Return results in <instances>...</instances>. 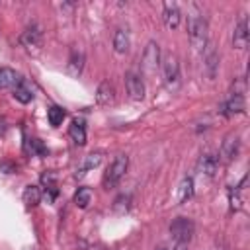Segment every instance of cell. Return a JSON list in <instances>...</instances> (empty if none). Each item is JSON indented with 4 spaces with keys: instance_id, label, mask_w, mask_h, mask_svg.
<instances>
[{
    "instance_id": "obj_1",
    "label": "cell",
    "mask_w": 250,
    "mask_h": 250,
    "mask_svg": "<svg viewBox=\"0 0 250 250\" xmlns=\"http://www.w3.org/2000/svg\"><path fill=\"white\" fill-rule=\"evenodd\" d=\"M188 35H189L193 49L203 51L207 47V21L201 16H189L188 18Z\"/></svg>"
},
{
    "instance_id": "obj_22",
    "label": "cell",
    "mask_w": 250,
    "mask_h": 250,
    "mask_svg": "<svg viewBox=\"0 0 250 250\" xmlns=\"http://www.w3.org/2000/svg\"><path fill=\"white\" fill-rule=\"evenodd\" d=\"M41 201V189L37 186H27L23 189V203L27 207H35Z\"/></svg>"
},
{
    "instance_id": "obj_25",
    "label": "cell",
    "mask_w": 250,
    "mask_h": 250,
    "mask_svg": "<svg viewBox=\"0 0 250 250\" xmlns=\"http://www.w3.org/2000/svg\"><path fill=\"white\" fill-rule=\"evenodd\" d=\"M25 148H27V152H31V154H37V156H43V154H47V148L43 146V143H41L39 139H27V145H25Z\"/></svg>"
},
{
    "instance_id": "obj_8",
    "label": "cell",
    "mask_w": 250,
    "mask_h": 250,
    "mask_svg": "<svg viewBox=\"0 0 250 250\" xmlns=\"http://www.w3.org/2000/svg\"><path fill=\"white\" fill-rule=\"evenodd\" d=\"M246 45H248V23H246V18H240L232 31V47L244 49Z\"/></svg>"
},
{
    "instance_id": "obj_12",
    "label": "cell",
    "mask_w": 250,
    "mask_h": 250,
    "mask_svg": "<svg viewBox=\"0 0 250 250\" xmlns=\"http://www.w3.org/2000/svg\"><path fill=\"white\" fill-rule=\"evenodd\" d=\"M21 45L25 47V49H39L41 47V31L37 29V27H29V29H25L23 33H21Z\"/></svg>"
},
{
    "instance_id": "obj_15",
    "label": "cell",
    "mask_w": 250,
    "mask_h": 250,
    "mask_svg": "<svg viewBox=\"0 0 250 250\" xmlns=\"http://www.w3.org/2000/svg\"><path fill=\"white\" fill-rule=\"evenodd\" d=\"M20 74L14 70V68H8V66H0V90H8V88H14L18 82H20Z\"/></svg>"
},
{
    "instance_id": "obj_18",
    "label": "cell",
    "mask_w": 250,
    "mask_h": 250,
    "mask_svg": "<svg viewBox=\"0 0 250 250\" xmlns=\"http://www.w3.org/2000/svg\"><path fill=\"white\" fill-rule=\"evenodd\" d=\"M217 166H219V160H217L215 154H203V156L199 158V172L205 174V176H209V178L215 176Z\"/></svg>"
},
{
    "instance_id": "obj_31",
    "label": "cell",
    "mask_w": 250,
    "mask_h": 250,
    "mask_svg": "<svg viewBox=\"0 0 250 250\" xmlns=\"http://www.w3.org/2000/svg\"><path fill=\"white\" fill-rule=\"evenodd\" d=\"M160 250H168V248H160Z\"/></svg>"
},
{
    "instance_id": "obj_7",
    "label": "cell",
    "mask_w": 250,
    "mask_h": 250,
    "mask_svg": "<svg viewBox=\"0 0 250 250\" xmlns=\"http://www.w3.org/2000/svg\"><path fill=\"white\" fill-rule=\"evenodd\" d=\"M219 111L225 115V117H230V115H236V113H242L244 111V98L242 96H236L232 94L225 104H221Z\"/></svg>"
},
{
    "instance_id": "obj_5",
    "label": "cell",
    "mask_w": 250,
    "mask_h": 250,
    "mask_svg": "<svg viewBox=\"0 0 250 250\" xmlns=\"http://www.w3.org/2000/svg\"><path fill=\"white\" fill-rule=\"evenodd\" d=\"M125 86H127V94H129L131 100L141 102V100L145 98V82H143V78H141L139 74L129 72V74L125 76Z\"/></svg>"
},
{
    "instance_id": "obj_13",
    "label": "cell",
    "mask_w": 250,
    "mask_h": 250,
    "mask_svg": "<svg viewBox=\"0 0 250 250\" xmlns=\"http://www.w3.org/2000/svg\"><path fill=\"white\" fill-rule=\"evenodd\" d=\"M68 135L74 141V145H78V146L86 145V127H84V121L82 119H72L70 127H68Z\"/></svg>"
},
{
    "instance_id": "obj_28",
    "label": "cell",
    "mask_w": 250,
    "mask_h": 250,
    "mask_svg": "<svg viewBox=\"0 0 250 250\" xmlns=\"http://www.w3.org/2000/svg\"><path fill=\"white\" fill-rule=\"evenodd\" d=\"M129 201H131L129 195L117 197V201H115V211H127V209H129Z\"/></svg>"
},
{
    "instance_id": "obj_21",
    "label": "cell",
    "mask_w": 250,
    "mask_h": 250,
    "mask_svg": "<svg viewBox=\"0 0 250 250\" xmlns=\"http://www.w3.org/2000/svg\"><path fill=\"white\" fill-rule=\"evenodd\" d=\"M191 195H193V180L191 178H184L180 188H178V203H186Z\"/></svg>"
},
{
    "instance_id": "obj_20",
    "label": "cell",
    "mask_w": 250,
    "mask_h": 250,
    "mask_svg": "<svg viewBox=\"0 0 250 250\" xmlns=\"http://www.w3.org/2000/svg\"><path fill=\"white\" fill-rule=\"evenodd\" d=\"M82 66H84V55L80 51H72V55L68 59V72L72 76H78L82 72Z\"/></svg>"
},
{
    "instance_id": "obj_3",
    "label": "cell",
    "mask_w": 250,
    "mask_h": 250,
    "mask_svg": "<svg viewBox=\"0 0 250 250\" xmlns=\"http://www.w3.org/2000/svg\"><path fill=\"white\" fill-rule=\"evenodd\" d=\"M162 72H164V84L168 90L176 92L180 88V62H178V57L176 55H168L164 59V64H162Z\"/></svg>"
},
{
    "instance_id": "obj_16",
    "label": "cell",
    "mask_w": 250,
    "mask_h": 250,
    "mask_svg": "<svg viewBox=\"0 0 250 250\" xmlns=\"http://www.w3.org/2000/svg\"><path fill=\"white\" fill-rule=\"evenodd\" d=\"M12 92H14V98H16L20 104H29V102L33 100V90H31V86H29L25 80H20V82L12 88Z\"/></svg>"
},
{
    "instance_id": "obj_14",
    "label": "cell",
    "mask_w": 250,
    "mask_h": 250,
    "mask_svg": "<svg viewBox=\"0 0 250 250\" xmlns=\"http://www.w3.org/2000/svg\"><path fill=\"white\" fill-rule=\"evenodd\" d=\"M113 98H115L113 86H111L107 80H104V82L98 86V90H96V102H98L100 105H109V104L113 102Z\"/></svg>"
},
{
    "instance_id": "obj_19",
    "label": "cell",
    "mask_w": 250,
    "mask_h": 250,
    "mask_svg": "<svg viewBox=\"0 0 250 250\" xmlns=\"http://www.w3.org/2000/svg\"><path fill=\"white\" fill-rule=\"evenodd\" d=\"M100 162H102V154L100 152H94V154H88L86 158H84V162H82V166L76 170V178H84L92 168H96V166H100Z\"/></svg>"
},
{
    "instance_id": "obj_17",
    "label": "cell",
    "mask_w": 250,
    "mask_h": 250,
    "mask_svg": "<svg viewBox=\"0 0 250 250\" xmlns=\"http://www.w3.org/2000/svg\"><path fill=\"white\" fill-rule=\"evenodd\" d=\"M129 45H131V41H129V33H127V29L119 27V29L115 31V35H113V49H115V53L125 55V53L129 51Z\"/></svg>"
},
{
    "instance_id": "obj_6",
    "label": "cell",
    "mask_w": 250,
    "mask_h": 250,
    "mask_svg": "<svg viewBox=\"0 0 250 250\" xmlns=\"http://www.w3.org/2000/svg\"><path fill=\"white\" fill-rule=\"evenodd\" d=\"M238 148H240L238 135H234V133L227 135V137H225V141H223V146H221V156H223V160H225V162L234 160V158H236V154H238Z\"/></svg>"
},
{
    "instance_id": "obj_32",
    "label": "cell",
    "mask_w": 250,
    "mask_h": 250,
    "mask_svg": "<svg viewBox=\"0 0 250 250\" xmlns=\"http://www.w3.org/2000/svg\"><path fill=\"white\" fill-rule=\"evenodd\" d=\"M27 250H29V248H27Z\"/></svg>"
},
{
    "instance_id": "obj_2",
    "label": "cell",
    "mask_w": 250,
    "mask_h": 250,
    "mask_svg": "<svg viewBox=\"0 0 250 250\" xmlns=\"http://www.w3.org/2000/svg\"><path fill=\"white\" fill-rule=\"evenodd\" d=\"M127 168H129V158H127L125 154L115 156L113 162L107 166V170H105V174H104V186H105L107 189L113 188V186H117V184L121 182V178L125 176Z\"/></svg>"
},
{
    "instance_id": "obj_26",
    "label": "cell",
    "mask_w": 250,
    "mask_h": 250,
    "mask_svg": "<svg viewBox=\"0 0 250 250\" xmlns=\"http://www.w3.org/2000/svg\"><path fill=\"white\" fill-rule=\"evenodd\" d=\"M217 62H219V59H217V53H215L213 49H209V51H207V57H205V66H207V72H209V76H211V78L215 76V70H217Z\"/></svg>"
},
{
    "instance_id": "obj_30",
    "label": "cell",
    "mask_w": 250,
    "mask_h": 250,
    "mask_svg": "<svg viewBox=\"0 0 250 250\" xmlns=\"http://www.w3.org/2000/svg\"><path fill=\"white\" fill-rule=\"evenodd\" d=\"M174 250H186V244H176V248Z\"/></svg>"
},
{
    "instance_id": "obj_23",
    "label": "cell",
    "mask_w": 250,
    "mask_h": 250,
    "mask_svg": "<svg viewBox=\"0 0 250 250\" xmlns=\"http://www.w3.org/2000/svg\"><path fill=\"white\" fill-rule=\"evenodd\" d=\"M64 117H66V111H64L61 105H51V107L47 109V119H49V123H51L53 127H59Z\"/></svg>"
},
{
    "instance_id": "obj_24",
    "label": "cell",
    "mask_w": 250,
    "mask_h": 250,
    "mask_svg": "<svg viewBox=\"0 0 250 250\" xmlns=\"http://www.w3.org/2000/svg\"><path fill=\"white\" fill-rule=\"evenodd\" d=\"M90 201H92V189H90V188H78V191L74 193V203H76V207L86 209Z\"/></svg>"
},
{
    "instance_id": "obj_10",
    "label": "cell",
    "mask_w": 250,
    "mask_h": 250,
    "mask_svg": "<svg viewBox=\"0 0 250 250\" xmlns=\"http://www.w3.org/2000/svg\"><path fill=\"white\" fill-rule=\"evenodd\" d=\"M41 186H43V195L47 199V203H53L55 197L59 195V188H57V180H55V174L47 172L41 176Z\"/></svg>"
},
{
    "instance_id": "obj_11",
    "label": "cell",
    "mask_w": 250,
    "mask_h": 250,
    "mask_svg": "<svg viewBox=\"0 0 250 250\" xmlns=\"http://www.w3.org/2000/svg\"><path fill=\"white\" fill-rule=\"evenodd\" d=\"M180 10H178V6L176 4H170V2H166L164 4V10H162V20H164V25L168 27V29H176L178 25H180Z\"/></svg>"
},
{
    "instance_id": "obj_29",
    "label": "cell",
    "mask_w": 250,
    "mask_h": 250,
    "mask_svg": "<svg viewBox=\"0 0 250 250\" xmlns=\"http://www.w3.org/2000/svg\"><path fill=\"white\" fill-rule=\"evenodd\" d=\"M0 170H8V172H14V166L10 162H0Z\"/></svg>"
},
{
    "instance_id": "obj_9",
    "label": "cell",
    "mask_w": 250,
    "mask_h": 250,
    "mask_svg": "<svg viewBox=\"0 0 250 250\" xmlns=\"http://www.w3.org/2000/svg\"><path fill=\"white\" fill-rule=\"evenodd\" d=\"M158 62H160V51H158V45L154 41H150L145 49V55H143V64L146 70H156L158 68Z\"/></svg>"
},
{
    "instance_id": "obj_4",
    "label": "cell",
    "mask_w": 250,
    "mask_h": 250,
    "mask_svg": "<svg viewBox=\"0 0 250 250\" xmlns=\"http://www.w3.org/2000/svg\"><path fill=\"white\" fill-rule=\"evenodd\" d=\"M170 234L178 244H188L193 236V223L186 217H178L170 225Z\"/></svg>"
},
{
    "instance_id": "obj_27",
    "label": "cell",
    "mask_w": 250,
    "mask_h": 250,
    "mask_svg": "<svg viewBox=\"0 0 250 250\" xmlns=\"http://www.w3.org/2000/svg\"><path fill=\"white\" fill-rule=\"evenodd\" d=\"M229 201H230V209L232 211H238L242 207V199L238 195V189H230L229 191Z\"/></svg>"
}]
</instances>
